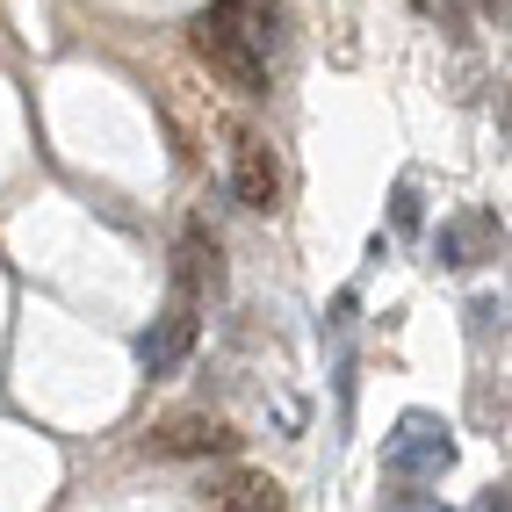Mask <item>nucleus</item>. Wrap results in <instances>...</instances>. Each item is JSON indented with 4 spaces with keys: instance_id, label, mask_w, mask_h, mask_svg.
Returning <instances> with one entry per match:
<instances>
[{
    "instance_id": "obj_10",
    "label": "nucleus",
    "mask_w": 512,
    "mask_h": 512,
    "mask_svg": "<svg viewBox=\"0 0 512 512\" xmlns=\"http://www.w3.org/2000/svg\"><path fill=\"white\" fill-rule=\"evenodd\" d=\"M491 318L505 325V296H476V303H469V332H476V339H491Z\"/></svg>"
},
{
    "instance_id": "obj_1",
    "label": "nucleus",
    "mask_w": 512,
    "mask_h": 512,
    "mask_svg": "<svg viewBox=\"0 0 512 512\" xmlns=\"http://www.w3.org/2000/svg\"><path fill=\"white\" fill-rule=\"evenodd\" d=\"M195 58L238 94H267V58H260V29L238 22V0H217L195 22Z\"/></svg>"
},
{
    "instance_id": "obj_9",
    "label": "nucleus",
    "mask_w": 512,
    "mask_h": 512,
    "mask_svg": "<svg viewBox=\"0 0 512 512\" xmlns=\"http://www.w3.org/2000/svg\"><path fill=\"white\" fill-rule=\"evenodd\" d=\"M390 224H397V231H419V224H426V202H419V181H397V195H390Z\"/></svg>"
},
{
    "instance_id": "obj_4",
    "label": "nucleus",
    "mask_w": 512,
    "mask_h": 512,
    "mask_svg": "<svg viewBox=\"0 0 512 512\" xmlns=\"http://www.w3.org/2000/svg\"><path fill=\"white\" fill-rule=\"evenodd\" d=\"M231 195L246 202V210H282V159L267 152V138H238V152H231Z\"/></svg>"
},
{
    "instance_id": "obj_8",
    "label": "nucleus",
    "mask_w": 512,
    "mask_h": 512,
    "mask_svg": "<svg viewBox=\"0 0 512 512\" xmlns=\"http://www.w3.org/2000/svg\"><path fill=\"white\" fill-rule=\"evenodd\" d=\"M224 505L231 512H282V484H275V476H231Z\"/></svg>"
},
{
    "instance_id": "obj_3",
    "label": "nucleus",
    "mask_w": 512,
    "mask_h": 512,
    "mask_svg": "<svg viewBox=\"0 0 512 512\" xmlns=\"http://www.w3.org/2000/svg\"><path fill=\"white\" fill-rule=\"evenodd\" d=\"M195 332H202V318H195V296H174V303H166V311L145 325V339H138V368L152 375V383L181 375V361L195 354Z\"/></svg>"
},
{
    "instance_id": "obj_2",
    "label": "nucleus",
    "mask_w": 512,
    "mask_h": 512,
    "mask_svg": "<svg viewBox=\"0 0 512 512\" xmlns=\"http://www.w3.org/2000/svg\"><path fill=\"white\" fill-rule=\"evenodd\" d=\"M455 469V433L440 426L433 412H404L383 440V476H397V484H433V476Z\"/></svg>"
},
{
    "instance_id": "obj_7",
    "label": "nucleus",
    "mask_w": 512,
    "mask_h": 512,
    "mask_svg": "<svg viewBox=\"0 0 512 512\" xmlns=\"http://www.w3.org/2000/svg\"><path fill=\"white\" fill-rule=\"evenodd\" d=\"M217 275H224V267H217V238H210V231L195 224V231L181 238V296H195L202 282L217 289Z\"/></svg>"
},
{
    "instance_id": "obj_11",
    "label": "nucleus",
    "mask_w": 512,
    "mask_h": 512,
    "mask_svg": "<svg viewBox=\"0 0 512 512\" xmlns=\"http://www.w3.org/2000/svg\"><path fill=\"white\" fill-rule=\"evenodd\" d=\"M476 512H512V505H505V484H491L484 498H476Z\"/></svg>"
},
{
    "instance_id": "obj_6",
    "label": "nucleus",
    "mask_w": 512,
    "mask_h": 512,
    "mask_svg": "<svg viewBox=\"0 0 512 512\" xmlns=\"http://www.w3.org/2000/svg\"><path fill=\"white\" fill-rule=\"evenodd\" d=\"M476 246H505V224H498L491 210H476L469 224H448V231L433 238L440 267H476Z\"/></svg>"
},
{
    "instance_id": "obj_5",
    "label": "nucleus",
    "mask_w": 512,
    "mask_h": 512,
    "mask_svg": "<svg viewBox=\"0 0 512 512\" xmlns=\"http://www.w3.org/2000/svg\"><path fill=\"white\" fill-rule=\"evenodd\" d=\"M231 448H238V433H231V426H217V419H202V412H188V419H166L159 433H145V455H166V462L231 455Z\"/></svg>"
}]
</instances>
